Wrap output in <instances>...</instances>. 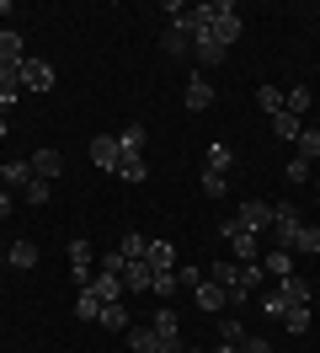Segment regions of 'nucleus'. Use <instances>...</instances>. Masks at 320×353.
I'll return each instance as SVG.
<instances>
[{"label": "nucleus", "instance_id": "nucleus-1", "mask_svg": "<svg viewBox=\"0 0 320 353\" xmlns=\"http://www.w3.org/2000/svg\"><path fill=\"white\" fill-rule=\"evenodd\" d=\"M209 17H213V38H219L224 48H230L235 38H240V27H246V22H240V11H235L230 0H209Z\"/></svg>", "mask_w": 320, "mask_h": 353}, {"label": "nucleus", "instance_id": "nucleus-2", "mask_svg": "<svg viewBox=\"0 0 320 353\" xmlns=\"http://www.w3.org/2000/svg\"><path fill=\"white\" fill-rule=\"evenodd\" d=\"M192 59H198V65H224L230 48L213 38V27H192Z\"/></svg>", "mask_w": 320, "mask_h": 353}, {"label": "nucleus", "instance_id": "nucleus-3", "mask_svg": "<svg viewBox=\"0 0 320 353\" xmlns=\"http://www.w3.org/2000/svg\"><path fill=\"white\" fill-rule=\"evenodd\" d=\"M219 230H224V241L235 246V257H240V263H262V246H256V236H251L240 220H224Z\"/></svg>", "mask_w": 320, "mask_h": 353}, {"label": "nucleus", "instance_id": "nucleus-4", "mask_svg": "<svg viewBox=\"0 0 320 353\" xmlns=\"http://www.w3.org/2000/svg\"><path fill=\"white\" fill-rule=\"evenodd\" d=\"M299 209L294 203H273V236H277V246H283V252H294V236H299Z\"/></svg>", "mask_w": 320, "mask_h": 353}, {"label": "nucleus", "instance_id": "nucleus-5", "mask_svg": "<svg viewBox=\"0 0 320 353\" xmlns=\"http://www.w3.org/2000/svg\"><path fill=\"white\" fill-rule=\"evenodd\" d=\"M21 91H54V65L48 59H21Z\"/></svg>", "mask_w": 320, "mask_h": 353}, {"label": "nucleus", "instance_id": "nucleus-6", "mask_svg": "<svg viewBox=\"0 0 320 353\" xmlns=\"http://www.w3.org/2000/svg\"><path fill=\"white\" fill-rule=\"evenodd\" d=\"M235 220L246 225L251 236H256V230H273V203H262V199H246V203H240V214H235Z\"/></svg>", "mask_w": 320, "mask_h": 353}, {"label": "nucleus", "instance_id": "nucleus-7", "mask_svg": "<svg viewBox=\"0 0 320 353\" xmlns=\"http://www.w3.org/2000/svg\"><path fill=\"white\" fill-rule=\"evenodd\" d=\"M91 161H96L102 172H118V161H123L118 139H112V134H96V139H91Z\"/></svg>", "mask_w": 320, "mask_h": 353}, {"label": "nucleus", "instance_id": "nucleus-8", "mask_svg": "<svg viewBox=\"0 0 320 353\" xmlns=\"http://www.w3.org/2000/svg\"><path fill=\"white\" fill-rule=\"evenodd\" d=\"M182 102H187V112H209V108H213V86L203 81V70L187 81V97H182Z\"/></svg>", "mask_w": 320, "mask_h": 353}, {"label": "nucleus", "instance_id": "nucleus-9", "mask_svg": "<svg viewBox=\"0 0 320 353\" xmlns=\"http://www.w3.org/2000/svg\"><path fill=\"white\" fill-rule=\"evenodd\" d=\"M91 294H96L102 305H118L128 289H123V279H118V273H96V279H91Z\"/></svg>", "mask_w": 320, "mask_h": 353}, {"label": "nucleus", "instance_id": "nucleus-10", "mask_svg": "<svg viewBox=\"0 0 320 353\" xmlns=\"http://www.w3.org/2000/svg\"><path fill=\"white\" fill-rule=\"evenodd\" d=\"M27 166H32V176H43V182H48V176L64 172V155L48 145V150H32V161H27Z\"/></svg>", "mask_w": 320, "mask_h": 353}, {"label": "nucleus", "instance_id": "nucleus-11", "mask_svg": "<svg viewBox=\"0 0 320 353\" xmlns=\"http://www.w3.org/2000/svg\"><path fill=\"white\" fill-rule=\"evenodd\" d=\"M277 294H283L288 305H310V294H315V289H310V279L288 273V279H277Z\"/></svg>", "mask_w": 320, "mask_h": 353}, {"label": "nucleus", "instance_id": "nucleus-12", "mask_svg": "<svg viewBox=\"0 0 320 353\" xmlns=\"http://www.w3.org/2000/svg\"><path fill=\"white\" fill-rule=\"evenodd\" d=\"M160 54H171V59L192 54V32L187 27H166V32H160Z\"/></svg>", "mask_w": 320, "mask_h": 353}, {"label": "nucleus", "instance_id": "nucleus-13", "mask_svg": "<svg viewBox=\"0 0 320 353\" xmlns=\"http://www.w3.org/2000/svg\"><path fill=\"white\" fill-rule=\"evenodd\" d=\"M192 300H198V310H224V305H230V294L213 284V279H203V284L192 289Z\"/></svg>", "mask_w": 320, "mask_h": 353}, {"label": "nucleus", "instance_id": "nucleus-14", "mask_svg": "<svg viewBox=\"0 0 320 353\" xmlns=\"http://www.w3.org/2000/svg\"><path fill=\"white\" fill-rule=\"evenodd\" d=\"M21 59H27V54H21V32L6 27V32H0V70H21Z\"/></svg>", "mask_w": 320, "mask_h": 353}, {"label": "nucleus", "instance_id": "nucleus-15", "mask_svg": "<svg viewBox=\"0 0 320 353\" xmlns=\"http://www.w3.org/2000/svg\"><path fill=\"white\" fill-rule=\"evenodd\" d=\"M145 263L155 268V273H176V246H171V241H149Z\"/></svg>", "mask_w": 320, "mask_h": 353}, {"label": "nucleus", "instance_id": "nucleus-16", "mask_svg": "<svg viewBox=\"0 0 320 353\" xmlns=\"http://www.w3.org/2000/svg\"><path fill=\"white\" fill-rule=\"evenodd\" d=\"M21 102V70H0V112H11Z\"/></svg>", "mask_w": 320, "mask_h": 353}, {"label": "nucleus", "instance_id": "nucleus-17", "mask_svg": "<svg viewBox=\"0 0 320 353\" xmlns=\"http://www.w3.org/2000/svg\"><path fill=\"white\" fill-rule=\"evenodd\" d=\"M75 321H102V300L91 289H75Z\"/></svg>", "mask_w": 320, "mask_h": 353}, {"label": "nucleus", "instance_id": "nucleus-18", "mask_svg": "<svg viewBox=\"0 0 320 353\" xmlns=\"http://www.w3.org/2000/svg\"><path fill=\"white\" fill-rule=\"evenodd\" d=\"M310 102H315V91H310V86L283 91V112H294V118H304V112H310Z\"/></svg>", "mask_w": 320, "mask_h": 353}, {"label": "nucleus", "instance_id": "nucleus-19", "mask_svg": "<svg viewBox=\"0 0 320 353\" xmlns=\"http://www.w3.org/2000/svg\"><path fill=\"white\" fill-rule=\"evenodd\" d=\"M273 134H277V139H288V145H299L304 118H294V112H277V118H273Z\"/></svg>", "mask_w": 320, "mask_h": 353}, {"label": "nucleus", "instance_id": "nucleus-20", "mask_svg": "<svg viewBox=\"0 0 320 353\" xmlns=\"http://www.w3.org/2000/svg\"><path fill=\"white\" fill-rule=\"evenodd\" d=\"M230 166H235V150L224 145V139H213V145H209V172L230 176Z\"/></svg>", "mask_w": 320, "mask_h": 353}, {"label": "nucleus", "instance_id": "nucleus-21", "mask_svg": "<svg viewBox=\"0 0 320 353\" xmlns=\"http://www.w3.org/2000/svg\"><path fill=\"white\" fill-rule=\"evenodd\" d=\"M149 279H155V268H149V263H128L123 268V289H134V294L149 289Z\"/></svg>", "mask_w": 320, "mask_h": 353}, {"label": "nucleus", "instance_id": "nucleus-22", "mask_svg": "<svg viewBox=\"0 0 320 353\" xmlns=\"http://www.w3.org/2000/svg\"><path fill=\"white\" fill-rule=\"evenodd\" d=\"M118 150L123 155H145V123H128V129L118 134Z\"/></svg>", "mask_w": 320, "mask_h": 353}, {"label": "nucleus", "instance_id": "nucleus-23", "mask_svg": "<svg viewBox=\"0 0 320 353\" xmlns=\"http://www.w3.org/2000/svg\"><path fill=\"white\" fill-rule=\"evenodd\" d=\"M149 166H145V155H123L118 161V182H145Z\"/></svg>", "mask_w": 320, "mask_h": 353}, {"label": "nucleus", "instance_id": "nucleus-24", "mask_svg": "<svg viewBox=\"0 0 320 353\" xmlns=\"http://www.w3.org/2000/svg\"><path fill=\"white\" fill-rule=\"evenodd\" d=\"M128 348H134V353H155V348H160L155 327H128Z\"/></svg>", "mask_w": 320, "mask_h": 353}, {"label": "nucleus", "instance_id": "nucleus-25", "mask_svg": "<svg viewBox=\"0 0 320 353\" xmlns=\"http://www.w3.org/2000/svg\"><path fill=\"white\" fill-rule=\"evenodd\" d=\"M294 252H304V257H320V225H299Z\"/></svg>", "mask_w": 320, "mask_h": 353}, {"label": "nucleus", "instance_id": "nucleus-26", "mask_svg": "<svg viewBox=\"0 0 320 353\" xmlns=\"http://www.w3.org/2000/svg\"><path fill=\"white\" fill-rule=\"evenodd\" d=\"M118 252H123L128 263H145V252H149V236H139V230H128V236H123V246H118Z\"/></svg>", "mask_w": 320, "mask_h": 353}, {"label": "nucleus", "instance_id": "nucleus-27", "mask_svg": "<svg viewBox=\"0 0 320 353\" xmlns=\"http://www.w3.org/2000/svg\"><path fill=\"white\" fill-rule=\"evenodd\" d=\"M6 257H11V268H38V246H32V241H11Z\"/></svg>", "mask_w": 320, "mask_h": 353}, {"label": "nucleus", "instance_id": "nucleus-28", "mask_svg": "<svg viewBox=\"0 0 320 353\" xmlns=\"http://www.w3.org/2000/svg\"><path fill=\"white\" fill-rule=\"evenodd\" d=\"M294 155H304V161H315L320 155V123H304V134H299V150Z\"/></svg>", "mask_w": 320, "mask_h": 353}, {"label": "nucleus", "instance_id": "nucleus-29", "mask_svg": "<svg viewBox=\"0 0 320 353\" xmlns=\"http://www.w3.org/2000/svg\"><path fill=\"white\" fill-rule=\"evenodd\" d=\"M102 327L107 332H128V305L118 300V305H102Z\"/></svg>", "mask_w": 320, "mask_h": 353}, {"label": "nucleus", "instance_id": "nucleus-30", "mask_svg": "<svg viewBox=\"0 0 320 353\" xmlns=\"http://www.w3.org/2000/svg\"><path fill=\"white\" fill-rule=\"evenodd\" d=\"M262 268H267V273H277V279H288V273H294V257L277 246V252H267V257H262Z\"/></svg>", "mask_w": 320, "mask_h": 353}, {"label": "nucleus", "instance_id": "nucleus-31", "mask_svg": "<svg viewBox=\"0 0 320 353\" xmlns=\"http://www.w3.org/2000/svg\"><path fill=\"white\" fill-rule=\"evenodd\" d=\"M219 343H246V327H240V316H219Z\"/></svg>", "mask_w": 320, "mask_h": 353}, {"label": "nucleus", "instance_id": "nucleus-32", "mask_svg": "<svg viewBox=\"0 0 320 353\" xmlns=\"http://www.w3.org/2000/svg\"><path fill=\"white\" fill-rule=\"evenodd\" d=\"M0 182H17V188H27V182H32V166H27V161H6V166H0Z\"/></svg>", "mask_w": 320, "mask_h": 353}, {"label": "nucleus", "instance_id": "nucleus-33", "mask_svg": "<svg viewBox=\"0 0 320 353\" xmlns=\"http://www.w3.org/2000/svg\"><path fill=\"white\" fill-rule=\"evenodd\" d=\"M256 108L267 112V118H277V112H283V91H277V86H262V91H256Z\"/></svg>", "mask_w": 320, "mask_h": 353}, {"label": "nucleus", "instance_id": "nucleus-34", "mask_svg": "<svg viewBox=\"0 0 320 353\" xmlns=\"http://www.w3.org/2000/svg\"><path fill=\"white\" fill-rule=\"evenodd\" d=\"M283 327L294 332V337H299V332H310V305H288V310H283Z\"/></svg>", "mask_w": 320, "mask_h": 353}, {"label": "nucleus", "instance_id": "nucleus-35", "mask_svg": "<svg viewBox=\"0 0 320 353\" xmlns=\"http://www.w3.org/2000/svg\"><path fill=\"white\" fill-rule=\"evenodd\" d=\"M176 289H182V284H176V273H155V279H149V294H160V305H166Z\"/></svg>", "mask_w": 320, "mask_h": 353}, {"label": "nucleus", "instance_id": "nucleus-36", "mask_svg": "<svg viewBox=\"0 0 320 353\" xmlns=\"http://www.w3.org/2000/svg\"><path fill=\"white\" fill-rule=\"evenodd\" d=\"M149 327H155V337H171V332H182V321H176V310H166V305H160Z\"/></svg>", "mask_w": 320, "mask_h": 353}, {"label": "nucleus", "instance_id": "nucleus-37", "mask_svg": "<svg viewBox=\"0 0 320 353\" xmlns=\"http://www.w3.org/2000/svg\"><path fill=\"white\" fill-rule=\"evenodd\" d=\"M21 193H27V203H32V209H38V203H48V199H54V188H48L43 176H32V182H27Z\"/></svg>", "mask_w": 320, "mask_h": 353}, {"label": "nucleus", "instance_id": "nucleus-38", "mask_svg": "<svg viewBox=\"0 0 320 353\" xmlns=\"http://www.w3.org/2000/svg\"><path fill=\"white\" fill-rule=\"evenodd\" d=\"M224 188H230V176H219V172H203V199H224Z\"/></svg>", "mask_w": 320, "mask_h": 353}, {"label": "nucleus", "instance_id": "nucleus-39", "mask_svg": "<svg viewBox=\"0 0 320 353\" xmlns=\"http://www.w3.org/2000/svg\"><path fill=\"white\" fill-rule=\"evenodd\" d=\"M203 279H209V268H176V284L182 289H198Z\"/></svg>", "mask_w": 320, "mask_h": 353}, {"label": "nucleus", "instance_id": "nucleus-40", "mask_svg": "<svg viewBox=\"0 0 320 353\" xmlns=\"http://www.w3.org/2000/svg\"><path fill=\"white\" fill-rule=\"evenodd\" d=\"M310 166H315V161H304V155H288V182H310Z\"/></svg>", "mask_w": 320, "mask_h": 353}, {"label": "nucleus", "instance_id": "nucleus-41", "mask_svg": "<svg viewBox=\"0 0 320 353\" xmlns=\"http://www.w3.org/2000/svg\"><path fill=\"white\" fill-rule=\"evenodd\" d=\"M283 310H288L283 294H267V300H262V316H273V321H283Z\"/></svg>", "mask_w": 320, "mask_h": 353}, {"label": "nucleus", "instance_id": "nucleus-42", "mask_svg": "<svg viewBox=\"0 0 320 353\" xmlns=\"http://www.w3.org/2000/svg\"><path fill=\"white\" fill-rule=\"evenodd\" d=\"M240 353H273V343H267V337H246V343H240Z\"/></svg>", "mask_w": 320, "mask_h": 353}, {"label": "nucleus", "instance_id": "nucleus-43", "mask_svg": "<svg viewBox=\"0 0 320 353\" xmlns=\"http://www.w3.org/2000/svg\"><path fill=\"white\" fill-rule=\"evenodd\" d=\"M6 214H11V193L0 188V220H6Z\"/></svg>", "mask_w": 320, "mask_h": 353}, {"label": "nucleus", "instance_id": "nucleus-44", "mask_svg": "<svg viewBox=\"0 0 320 353\" xmlns=\"http://www.w3.org/2000/svg\"><path fill=\"white\" fill-rule=\"evenodd\" d=\"M209 353H240V348H235V343H213Z\"/></svg>", "mask_w": 320, "mask_h": 353}, {"label": "nucleus", "instance_id": "nucleus-45", "mask_svg": "<svg viewBox=\"0 0 320 353\" xmlns=\"http://www.w3.org/2000/svg\"><path fill=\"white\" fill-rule=\"evenodd\" d=\"M6 134H11V112H0V139H6Z\"/></svg>", "mask_w": 320, "mask_h": 353}, {"label": "nucleus", "instance_id": "nucleus-46", "mask_svg": "<svg viewBox=\"0 0 320 353\" xmlns=\"http://www.w3.org/2000/svg\"><path fill=\"white\" fill-rule=\"evenodd\" d=\"M187 353H203V348H187Z\"/></svg>", "mask_w": 320, "mask_h": 353}]
</instances>
